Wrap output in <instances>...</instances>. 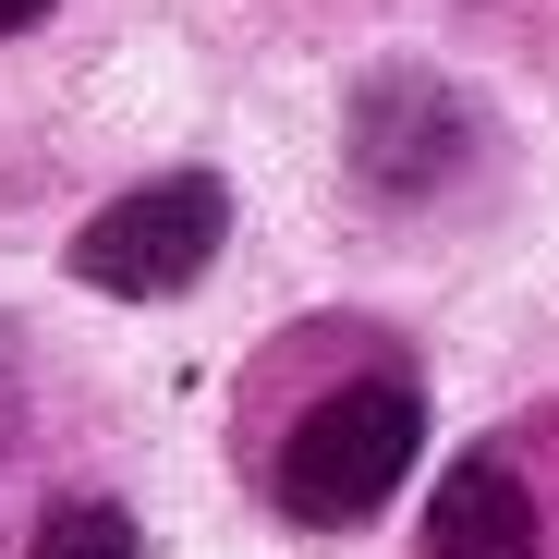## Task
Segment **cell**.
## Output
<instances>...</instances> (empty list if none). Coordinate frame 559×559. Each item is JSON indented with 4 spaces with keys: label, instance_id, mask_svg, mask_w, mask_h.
<instances>
[{
    "label": "cell",
    "instance_id": "1",
    "mask_svg": "<svg viewBox=\"0 0 559 559\" xmlns=\"http://www.w3.org/2000/svg\"><path fill=\"white\" fill-rule=\"evenodd\" d=\"M414 462H426V390L378 365V378H341L329 402H305V426L267 450V499L305 535H353L402 499Z\"/></svg>",
    "mask_w": 559,
    "mask_h": 559
},
{
    "label": "cell",
    "instance_id": "2",
    "mask_svg": "<svg viewBox=\"0 0 559 559\" xmlns=\"http://www.w3.org/2000/svg\"><path fill=\"white\" fill-rule=\"evenodd\" d=\"M219 243H231V182L219 170H158V182H134V195H110L85 219L61 267L85 293H110V305H158L182 280H207Z\"/></svg>",
    "mask_w": 559,
    "mask_h": 559
},
{
    "label": "cell",
    "instance_id": "3",
    "mask_svg": "<svg viewBox=\"0 0 559 559\" xmlns=\"http://www.w3.org/2000/svg\"><path fill=\"white\" fill-rule=\"evenodd\" d=\"M475 146H487V122H475V98H462L450 73H426V61H378V73L353 85L341 158H353V182H365L378 207H426L438 182L475 170Z\"/></svg>",
    "mask_w": 559,
    "mask_h": 559
},
{
    "label": "cell",
    "instance_id": "4",
    "mask_svg": "<svg viewBox=\"0 0 559 559\" xmlns=\"http://www.w3.org/2000/svg\"><path fill=\"white\" fill-rule=\"evenodd\" d=\"M426 559H559L523 438H475V450L438 475V499H426Z\"/></svg>",
    "mask_w": 559,
    "mask_h": 559
},
{
    "label": "cell",
    "instance_id": "5",
    "mask_svg": "<svg viewBox=\"0 0 559 559\" xmlns=\"http://www.w3.org/2000/svg\"><path fill=\"white\" fill-rule=\"evenodd\" d=\"M25 559H146V535H134V511L122 499H61L49 523H37V547Z\"/></svg>",
    "mask_w": 559,
    "mask_h": 559
},
{
    "label": "cell",
    "instance_id": "6",
    "mask_svg": "<svg viewBox=\"0 0 559 559\" xmlns=\"http://www.w3.org/2000/svg\"><path fill=\"white\" fill-rule=\"evenodd\" d=\"M49 13V0H0V37H13V25H37Z\"/></svg>",
    "mask_w": 559,
    "mask_h": 559
},
{
    "label": "cell",
    "instance_id": "7",
    "mask_svg": "<svg viewBox=\"0 0 559 559\" xmlns=\"http://www.w3.org/2000/svg\"><path fill=\"white\" fill-rule=\"evenodd\" d=\"M0 450H13V378H0Z\"/></svg>",
    "mask_w": 559,
    "mask_h": 559
}]
</instances>
